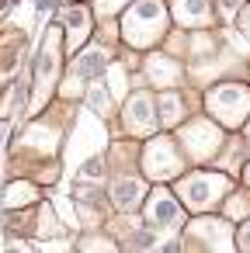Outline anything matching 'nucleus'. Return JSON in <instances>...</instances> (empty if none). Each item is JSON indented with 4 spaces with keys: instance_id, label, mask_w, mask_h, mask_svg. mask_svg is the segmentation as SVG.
<instances>
[{
    "instance_id": "obj_4",
    "label": "nucleus",
    "mask_w": 250,
    "mask_h": 253,
    "mask_svg": "<svg viewBox=\"0 0 250 253\" xmlns=\"http://www.w3.org/2000/svg\"><path fill=\"white\" fill-rule=\"evenodd\" d=\"M222 132H226V128H222L215 118H191V122H184V125L177 128V139H181L184 153H188L195 163H205V160L219 156V149H222Z\"/></svg>"
},
{
    "instance_id": "obj_3",
    "label": "nucleus",
    "mask_w": 250,
    "mask_h": 253,
    "mask_svg": "<svg viewBox=\"0 0 250 253\" xmlns=\"http://www.w3.org/2000/svg\"><path fill=\"white\" fill-rule=\"evenodd\" d=\"M205 111L222 128H243L250 118V87L247 84H219L205 94Z\"/></svg>"
},
{
    "instance_id": "obj_10",
    "label": "nucleus",
    "mask_w": 250,
    "mask_h": 253,
    "mask_svg": "<svg viewBox=\"0 0 250 253\" xmlns=\"http://www.w3.org/2000/svg\"><path fill=\"white\" fill-rule=\"evenodd\" d=\"M63 28L70 32V39H66V49L70 52H80V45L91 39V11L87 7H66L63 11Z\"/></svg>"
},
{
    "instance_id": "obj_20",
    "label": "nucleus",
    "mask_w": 250,
    "mask_h": 253,
    "mask_svg": "<svg viewBox=\"0 0 250 253\" xmlns=\"http://www.w3.org/2000/svg\"><path fill=\"white\" fill-rule=\"evenodd\" d=\"M11 4H14V0H0V18H4V14L11 11Z\"/></svg>"
},
{
    "instance_id": "obj_2",
    "label": "nucleus",
    "mask_w": 250,
    "mask_h": 253,
    "mask_svg": "<svg viewBox=\"0 0 250 253\" xmlns=\"http://www.w3.org/2000/svg\"><path fill=\"white\" fill-rule=\"evenodd\" d=\"M167 32V7L163 0H132L125 18H122V35L136 49H150L163 39Z\"/></svg>"
},
{
    "instance_id": "obj_17",
    "label": "nucleus",
    "mask_w": 250,
    "mask_h": 253,
    "mask_svg": "<svg viewBox=\"0 0 250 253\" xmlns=\"http://www.w3.org/2000/svg\"><path fill=\"white\" fill-rule=\"evenodd\" d=\"M240 28H243V32L250 35V4H247V7L240 11Z\"/></svg>"
},
{
    "instance_id": "obj_1",
    "label": "nucleus",
    "mask_w": 250,
    "mask_h": 253,
    "mask_svg": "<svg viewBox=\"0 0 250 253\" xmlns=\"http://www.w3.org/2000/svg\"><path fill=\"white\" fill-rule=\"evenodd\" d=\"M229 191H233V180H229V173H222V170H191V173L177 177V198H181L184 208H191L195 215L212 211Z\"/></svg>"
},
{
    "instance_id": "obj_21",
    "label": "nucleus",
    "mask_w": 250,
    "mask_h": 253,
    "mask_svg": "<svg viewBox=\"0 0 250 253\" xmlns=\"http://www.w3.org/2000/svg\"><path fill=\"white\" fill-rule=\"evenodd\" d=\"M243 180H247V187H250V163L243 167Z\"/></svg>"
},
{
    "instance_id": "obj_9",
    "label": "nucleus",
    "mask_w": 250,
    "mask_h": 253,
    "mask_svg": "<svg viewBox=\"0 0 250 253\" xmlns=\"http://www.w3.org/2000/svg\"><path fill=\"white\" fill-rule=\"evenodd\" d=\"M108 63H111V52L101 49V45H91V49H84V52L73 56V63H70V77H73V80H91V77L104 73Z\"/></svg>"
},
{
    "instance_id": "obj_7",
    "label": "nucleus",
    "mask_w": 250,
    "mask_h": 253,
    "mask_svg": "<svg viewBox=\"0 0 250 253\" xmlns=\"http://www.w3.org/2000/svg\"><path fill=\"white\" fill-rule=\"evenodd\" d=\"M122 118H125V128H129L132 135H150V132H156V125H160V118H156V111H153V97H150L146 90H132V94H129Z\"/></svg>"
},
{
    "instance_id": "obj_11",
    "label": "nucleus",
    "mask_w": 250,
    "mask_h": 253,
    "mask_svg": "<svg viewBox=\"0 0 250 253\" xmlns=\"http://www.w3.org/2000/svg\"><path fill=\"white\" fill-rule=\"evenodd\" d=\"M174 18L184 28H205L212 21L208 0H174Z\"/></svg>"
},
{
    "instance_id": "obj_18",
    "label": "nucleus",
    "mask_w": 250,
    "mask_h": 253,
    "mask_svg": "<svg viewBox=\"0 0 250 253\" xmlns=\"http://www.w3.org/2000/svg\"><path fill=\"white\" fill-rule=\"evenodd\" d=\"M160 253H181V243H167V246H160Z\"/></svg>"
},
{
    "instance_id": "obj_14",
    "label": "nucleus",
    "mask_w": 250,
    "mask_h": 253,
    "mask_svg": "<svg viewBox=\"0 0 250 253\" xmlns=\"http://www.w3.org/2000/svg\"><path fill=\"white\" fill-rule=\"evenodd\" d=\"M150 77H153V84L174 87V84H177V77H181V70H177L170 59H163V56H153V59H150Z\"/></svg>"
},
{
    "instance_id": "obj_12",
    "label": "nucleus",
    "mask_w": 250,
    "mask_h": 253,
    "mask_svg": "<svg viewBox=\"0 0 250 253\" xmlns=\"http://www.w3.org/2000/svg\"><path fill=\"white\" fill-rule=\"evenodd\" d=\"M181 118H184V104H181V94L167 87V90L160 94V125H163V128H174V125H177Z\"/></svg>"
},
{
    "instance_id": "obj_19",
    "label": "nucleus",
    "mask_w": 250,
    "mask_h": 253,
    "mask_svg": "<svg viewBox=\"0 0 250 253\" xmlns=\"http://www.w3.org/2000/svg\"><path fill=\"white\" fill-rule=\"evenodd\" d=\"M243 149H250V118H247V125H243Z\"/></svg>"
},
{
    "instance_id": "obj_16",
    "label": "nucleus",
    "mask_w": 250,
    "mask_h": 253,
    "mask_svg": "<svg viewBox=\"0 0 250 253\" xmlns=\"http://www.w3.org/2000/svg\"><path fill=\"white\" fill-rule=\"evenodd\" d=\"M236 250H240V253H250V222H243V225L236 229Z\"/></svg>"
},
{
    "instance_id": "obj_8",
    "label": "nucleus",
    "mask_w": 250,
    "mask_h": 253,
    "mask_svg": "<svg viewBox=\"0 0 250 253\" xmlns=\"http://www.w3.org/2000/svg\"><path fill=\"white\" fill-rule=\"evenodd\" d=\"M146 180L143 177H118L115 184H111V205L118 208V211H132V208H139V205H146Z\"/></svg>"
},
{
    "instance_id": "obj_15",
    "label": "nucleus",
    "mask_w": 250,
    "mask_h": 253,
    "mask_svg": "<svg viewBox=\"0 0 250 253\" xmlns=\"http://www.w3.org/2000/svg\"><path fill=\"white\" fill-rule=\"evenodd\" d=\"M129 4H132V0H98V14H118Z\"/></svg>"
},
{
    "instance_id": "obj_13",
    "label": "nucleus",
    "mask_w": 250,
    "mask_h": 253,
    "mask_svg": "<svg viewBox=\"0 0 250 253\" xmlns=\"http://www.w3.org/2000/svg\"><path fill=\"white\" fill-rule=\"evenodd\" d=\"M39 201V191L32 187V184H11L7 191H4V208H25V205H35Z\"/></svg>"
},
{
    "instance_id": "obj_6",
    "label": "nucleus",
    "mask_w": 250,
    "mask_h": 253,
    "mask_svg": "<svg viewBox=\"0 0 250 253\" xmlns=\"http://www.w3.org/2000/svg\"><path fill=\"white\" fill-rule=\"evenodd\" d=\"M184 201L174 198L167 187H156L150 198H146V222L150 229H177L184 222Z\"/></svg>"
},
{
    "instance_id": "obj_5",
    "label": "nucleus",
    "mask_w": 250,
    "mask_h": 253,
    "mask_svg": "<svg viewBox=\"0 0 250 253\" xmlns=\"http://www.w3.org/2000/svg\"><path fill=\"white\" fill-rule=\"evenodd\" d=\"M143 173L150 180H177L184 173V156L177 153V146L167 135L163 139H153L143 149Z\"/></svg>"
}]
</instances>
